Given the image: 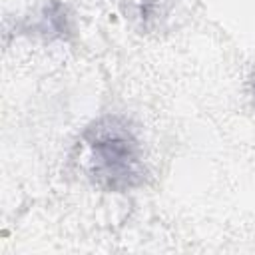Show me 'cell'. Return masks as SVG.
<instances>
[{"label": "cell", "instance_id": "6da1fadb", "mask_svg": "<svg viewBox=\"0 0 255 255\" xmlns=\"http://www.w3.org/2000/svg\"><path fill=\"white\" fill-rule=\"evenodd\" d=\"M88 147V173L106 191H131L147 179L143 145L129 120L108 114L90 122L82 131Z\"/></svg>", "mask_w": 255, "mask_h": 255}, {"label": "cell", "instance_id": "3957f363", "mask_svg": "<svg viewBox=\"0 0 255 255\" xmlns=\"http://www.w3.org/2000/svg\"><path fill=\"white\" fill-rule=\"evenodd\" d=\"M251 92H253V100H255V76L251 78Z\"/></svg>", "mask_w": 255, "mask_h": 255}, {"label": "cell", "instance_id": "7a4b0ae2", "mask_svg": "<svg viewBox=\"0 0 255 255\" xmlns=\"http://www.w3.org/2000/svg\"><path fill=\"white\" fill-rule=\"evenodd\" d=\"M24 34H34L44 40H68L74 32L70 8L60 0H50L40 8L36 18L22 22Z\"/></svg>", "mask_w": 255, "mask_h": 255}]
</instances>
